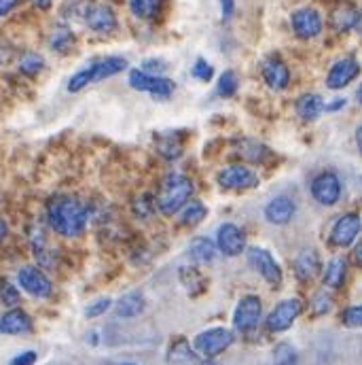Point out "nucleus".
<instances>
[{
  "mask_svg": "<svg viewBox=\"0 0 362 365\" xmlns=\"http://www.w3.org/2000/svg\"><path fill=\"white\" fill-rule=\"evenodd\" d=\"M36 9H43V11H47L51 4H53V0H30Z\"/></svg>",
  "mask_w": 362,
  "mask_h": 365,
  "instance_id": "44",
  "label": "nucleus"
},
{
  "mask_svg": "<svg viewBox=\"0 0 362 365\" xmlns=\"http://www.w3.org/2000/svg\"><path fill=\"white\" fill-rule=\"evenodd\" d=\"M263 79H265V83H267L272 90H286L288 83H290L288 66H286L282 60H277V58L265 60V64H263Z\"/></svg>",
  "mask_w": 362,
  "mask_h": 365,
  "instance_id": "16",
  "label": "nucleus"
},
{
  "mask_svg": "<svg viewBox=\"0 0 362 365\" xmlns=\"http://www.w3.org/2000/svg\"><path fill=\"white\" fill-rule=\"evenodd\" d=\"M356 19H358V11H356L354 6H350V4L339 6V9L333 13V17H331L333 28H335V30H339V32H348V30H352V28L356 26Z\"/></svg>",
  "mask_w": 362,
  "mask_h": 365,
  "instance_id": "24",
  "label": "nucleus"
},
{
  "mask_svg": "<svg viewBox=\"0 0 362 365\" xmlns=\"http://www.w3.org/2000/svg\"><path fill=\"white\" fill-rule=\"evenodd\" d=\"M17 2H19V0H0V17L9 15V13L17 6Z\"/></svg>",
  "mask_w": 362,
  "mask_h": 365,
  "instance_id": "43",
  "label": "nucleus"
},
{
  "mask_svg": "<svg viewBox=\"0 0 362 365\" xmlns=\"http://www.w3.org/2000/svg\"><path fill=\"white\" fill-rule=\"evenodd\" d=\"M341 106H346V100H344V98H337V102H331V104H326L324 108H326V110H337V108H341Z\"/></svg>",
  "mask_w": 362,
  "mask_h": 365,
  "instance_id": "45",
  "label": "nucleus"
},
{
  "mask_svg": "<svg viewBox=\"0 0 362 365\" xmlns=\"http://www.w3.org/2000/svg\"><path fill=\"white\" fill-rule=\"evenodd\" d=\"M361 215L348 212V215H344V217L335 223V227H333V232H331V242H333L335 247H350V245L356 240V236L361 234Z\"/></svg>",
  "mask_w": 362,
  "mask_h": 365,
  "instance_id": "12",
  "label": "nucleus"
},
{
  "mask_svg": "<svg viewBox=\"0 0 362 365\" xmlns=\"http://www.w3.org/2000/svg\"><path fill=\"white\" fill-rule=\"evenodd\" d=\"M220 11H223V21H229L235 13V0H218Z\"/></svg>",
  "mask_w": 362,
  "mask_h": 365,
  "instance_id": "42",
  "label": "nucleus"
},
{
  "mask_svg": "<svg viewBox=\"0 0 362 365\" xmlns=\"http://www.w3.org/2000/svg\"><path fill=\"white\" fill-rule=\"evenodd\" d=\"M49 45H51V49H53V51H58V53H66V51H70V49H73V45H75V34L70 32V28L60 26V28H55V30L51 32Z\"/></svg>",
  "mask_w": 362,
  "mask_h": 365,
  "instance_id": "28",
  "label": "nucleus"
},
{
  "mask_svg": "<svg viewBox=\"0 0 362 365\" xmlns=\"http://www.w3.org/2000/svg\"><path fill=\"white\" fill-rule=\"evenodd\" d=\"M231 344H233V331L225 329V327L206 329L193 342L195 351L203 357H216V355L225 353Z\"/></svg>",
  "mask_w": 362,
  "mask_h": 365,
  "instance_id": "3",
  "label": "nucleus"
},
{
  "mask_svg": "<svg viewBox=\"0 0 362 365\" xmlns=\"http://www.w3.org/2000/svg\"><path fill=\"white\" fill-rule=\"evenodd\" d=\"M356 145H358V151L362 153V125L356 130Z\"/></svg>",
  "mask_w": 362,
  "mask_h": 365,
  "instance_id": "46",
  "label": "nucleus"
},
{
  "mask_svg": "<svg viewBox=\"0 0 362 365\" xmlns=\"http://www.w3.org/2000/svg\"><path fill=\"white\" fill-rule=\"evenodd\" d=\"M144 306H147V302H144L142 293L132 291V293H125V295L115 304V312H117V317L132 319V317H138V314L144 310Z\"/></svg>",
  "mask_w": 362,
  "mask_h": 365,
  "instance_id": "21",
  "label": "nucleus"
},
{
  "mask_svg": "<svg viewBox=\"0 0 362 365\" xmlns=\"http://www.w3.org/2000/svg\"><path fill=\"white\" fill-rule=\"evenodd\" d=\"M32 329V319L19 310V308H13L9 310L2 319H0V334H9V336H17V334H26Z\"/></svg>",
  "mask_w": 362,
  "mask_h": 365,
  "instance_id": "18",
  "label": "nucleus"
},
{
  "mask_svg": "<svg viewBox=\"0 0 362 365\" xmlns=\"http://www.w3.org/2000/svg\"><path fill=\"white\" fill-rule=\"evenodd\" d=\"M191 195H193V182L184 175H168L161 182L157 206L164 215H174L188 202Z\"/></svg>",
  "mask_w": 362,
  "mask_h": 365,
  "instance_id": "2",
  "label": "nucleus"
},
{
  "mask_svg": "<svg viewBox=\"0 0 362 365\" xmlns=\"http://www.w3.org/2000/svg\"><path fill=\"white\" fill-rule=\"evenodd\" d=\"M261 312H263V306H261V299L257 295H246L238 308H235V314H233V325L238 331H252L259 321H261Z\"/></svg>",
  "mask_w": 362,
  "mask_h": 365,
  "instance_id": "4",
  "label": "nucleus"
},
{
  "mask_svg": "<svg viewBox=\"0 0 362 365\" xmlns=\"http://www.w3.org/2000/svg\"><path fill=\"white\" fill-rule=\"evenodd\" d=\"M358 32H362V11H358V19H356V26H354Z\"/></svg>",
  "mask_w": 362,
  "mask_h": 365,
  "instance_id": "49",
  "label": "nucleus"
},
{
  "mask_svg": "<svg viewBox=\"0 0 362 365\" xmlns=\"http://www.w3.org/2000/svg\"><path fill=\"white\" fill-rule=\"evenodd\" d=\"M290 26L299 38H316L322 32V17L316 9H299L290 17Z\"/></svg>",
  "mask_w": 362,
  "mask_h": 365,
  "instance_id": "8",
  "label": "nucleus"
},
{
  "mask_svg": "<svg viewBox=\"0 0 362 365\" xmlns=\"http://www.w3.org/2000/svg\"><path fill=\"white\" fill-rule=\"evenodd\" d=\"M155 143H157V151H159L166 160H176V158H181L182 145L179 138L166 134V136H157Z\"/></svg>",
  "mask_w": 362,
  "mask_h": 365,
  "instance_id": "29",
  "label": "nucleus"
},
{
  "mask_svg": "<svg viewBox=\"0 0 362 365\" xmlns=\"http://www.w3.org/2000/svg\"><path fill=\"white\" fill-rule=\"evenodd\" d=\"M6 232H9V227H6V223H4V221L0 219V240H2L4 236H6Z\"/></svg>",
  "mask_w": 362,
  "mask_h": 365,
  "instance_id": "47",
  "label": "nucleus"
},
{
  "mask_svg": "<svg viewBox=\"0 0 362 365\" xmlns=\"http://www.w3.org/2000/svg\"><path fill=\"white\" fill-rule=\"evenodd\" d=\"M108 308H110V299L108 297H102V299H97V302H93V304L87 306L85 314H87V319H95V317L104 314Z\"/></svg>",
  "mask_w": 362,
  "mask_h": 365,
  "instance_id": "39",
  "label": "nucleus"
},
{
  "mask_svg": "<svg viewBox=\"0 0 362 365\" xmlns=\"http://www.w3.org/2000/svg\"><path fill=\"white\" fill-rule=\"evenodd\" d=\"M218 182L225 189H250L259 185V177L246 166H227L218 173Z\"/></svg>",
  "mask_w": 362,
  "mask_h": 365,
  "instance_id": "15",
  "label": "nucleus"
},
{
  "mask_svg": "<svg viewBox=\"0 0 362 365\" xmlns=\"http://www.w3.org/2000/svg\"><path fill=\"white\" fill-rule=\"evenodd\" d=\"M322 110H324V102H322V98L316 96V93H305V96H301V98L297 100V113H299V117L305 119V121L318 119V115H320Z\"/></svg>",
  "mask_w": 362,
  "mask_h": 365,
  "instance_id": "22",
  "label": "nucleus"
},
{
  "mask_svg": "<svg viewBox=\"0 0 362 365\" xmlns=\"http://www.w3.org/2000/svg\"><path fill=\"white\" fill-rule=\"evenodd\" d=\"M17 280H19L21 289L34 297H49L51 295V280L38 268H32V266L21 268L17 274Z\"/></svg>",
  "mask_w": 362,
  "mask_h": 365,
  "instance_id": "14",
  "label": "nucleus"
},
{
  "mask_svg": "<svg viewBox=\"0 0 362 365\" xmlns=\"http://www.w3.org/2000/svg\"><path fill=\"white\" fill-rule=\"evenodd\" d=\"M43 68H45V60L34 51L23 53L19 60V73H23L26 77H36Z\"/></svg>",
  "mask_w": 362,
  "mask_h": 365,
  "instance_id": "30",
  "label": "nucleus"
},
{
  "mask_svg": "<svg viewBox=\"0 0 362 365\" xmlns=\"http://www.w3.org/2000/svg\"><path fill=\"white\" fill-rule=\"evenodd\" d=\"M354 257H356V264H358V266H362V245L358 247V249H356V255H354Z\"/></svg>",
  "mask_w": 362,
  "mask_h": 365,
  "instance_id": "48",
  "label": "nucleus"
},
{
  "mask_svg": "<svg viewBox=\"0 0 362 365\" xmlns=\"http://www.w3.org/2000/svg\"><path fill=\"white\" fill-rule=\"evenodd\" d=\"M275 365H294L297 364V353L290 344H280L273 353Z\"/></svg>",
  "mask_w": 362,
  "mask_h": 365,
  "instance_id": "34",
  "label": "nucleus"
},
{
  "mask_svg": "<svg viewBox=\"0 0 362 365\" xmlns=\"http://www.w3.org/2000/svg\"><path fill=\"white\" fill-rule=\"evenodd\" d=\"M216 247L223 255L227 257H235L240 255L244 249H246V236L244 232L233 225V223H225L218 227V234H216Z\"/></svg>",
  "mask_w": 362,
  "mask_h": 365,
  "instance_id": "10",
  "label": "nucleus"
},
{
  "mask_svg": "<svg viewBox=\"0 0 362 365\" xmlns=\"http://www.w3.org/2000/svg\"><path fill=\"white\" fill-rule=\"evenodd\" d=\"M127 68V62L123 58H106V60H100V62H93L91 64V79L93 83L95 81H104L112 75H119Z\"/></svg>",
  "mask_w": 362,
  "mask_h": 365,
  "instance_id": "20",
  "label": "nucleus"
},
{
  "mask_svg": "<svg viewBox=\"0 0 362 365\" xmlns=\"http://www.w3.org/2000/svg\"><path fill=\"white\" fill-rule=\"evenodd\" d=\"M356 96H358V102H361V104H362V86H361V88H358V91H356Z\"/></svg>",
  "mask_w": 362,
  "mask_h": 365,
  "instance_id": "50",
  "label": "nucleus"
},
{
  "mask_svg": "<svg viewBox=\"0 0 362 365\" xmlns=\"http://www.w3.org/2000/svg\"><path fill=\"white\" fill-rule=\"evenodd\" d=\"M212 75H214L212 66H210L203 58H197V60H195V66H193V77H195V79H201V81H210Z\"/></svg>",
  "mask_w": 362,
  "mask_h": 365,
  "instance_id": "37",
  "label": "nucleus"
},
{
  "mask_svg": "<svg viewBox=\"0 0 362 365\" xmlns=\"http://www.w3.org/2000/svg\"><path fill=\"white\" fill-rule=\"evenodd\" d=\"M320 270V257L316 251L307 249V251H301L294 259V274L299 280H309L314 278Z\"/></svg>",
  "mask_w": 362,
  "mask_h": 365,
  "instance_id": "19",
  "label": "nucleus"
},
{
  "mask_svg": "<svg viewBox=\"0 0 362 365\" xmlns=\"http://www.w3.org/2000/svg\"><path fill=\"white\" fill-rule=\"evenodd\" d=\"M248 262H250V266L261 274L267 282H272L273 287H277L282 282V270L275 264V259H273L270 251L259 249V247H252V249H248Z\"/></svg>",
  "mask_w": 362,
  "mask_h": 365,
  "instance_id": "11",
  "label": "nucleus"
},
{
  "mask_svg": "<svg viewBox=\"0 0 362 365\" xmlns=\"http://www.w3.org/2000/svg\"><path fill=\"white\" fill-rule=\"evenodd\" d=\"M312 195L322 206H333L341 197V181L335 173H322L312 182Z\"/></svg>",
  "mask_w": 362,
  "mask_h": 365,
  "instance_id": "6",
  "label": "nucleus"
},
{
  "mask_svg": "<svg viewBox=\"0 0 362 365\" xmlns=\"http://www.w3.org/2000/svg\"><path fill=\"white\" fill-rule=\"evenodd\" d=\"M201 365H218V364H212V361H206V364H201Z\"/></svg>",
  "mask_w": 362,
  "mask_h": 365,
  "instance_id": "51",
  "label": "nucleus"
},
{
  "mask_svg": "<svg viewBox=\"0 0 362 365\" xmlns=\"http://www.w3.org/2000/svg\"><path fill=\"white\" fill-rule=\"evenodd\" d=\"M0 302L9 308L19 304V291L9 280H0Z\"/></svg>",
  "mask_w": 362,
  "mask_h": 365,
  "instance_id": "33",
  "label": "nucleus"
},
{
  "mask_svg": "<svg viewBox=\"0 0 362 365\" xmlns=\"http://www.w3.org/2000/svg\"><path fill=\"white\" fill-rule=\"evenodd\" d=\"M238 153H240L244 160H250L252 164H259V162H263V160L267 158L270 149L263 147V145L257 143V140H240V143H238Z\"/></svg>",
  "mask_w": 362,
  "mask_h": 365,
  "instance_id": "27",
  "label": "nucleus"
},
{
  "mask_svg": "<svg viewBox=\"0 0 362 365\" xmlns=\"http://www.w3.org/2000/svg\"><path fill=\"white\" fill-rule=\"evenodd\" d=\"M34 364H36V353H34V351H26V353H21V355L13 357L9 365H34Z\"/></svg>",
  "mask_w": 362,
  "mask_h": 365,
  "instance_id": "41",
  "label": "nucleus"
},
{
  "mask_svg": "<svg viewBox=\"0 0 362 365\" xmlns=\"http://www.w3.org/2000/svg\"><path fill=\"white\" fill-rule=\"evenodd\" d=\"M83 19L87 24V28L97 34H108L117 28V15H115L112 6H108L104 2H91L83 13Z\"/></svg>",
  "mask_w": 362,
  "mask_h": 365,
  "instance_id": "5",
  "label": "nucleus"
},
{
  "mask_svg": "<svg viewBox=\"0 0 362 365\" xmlns=\"http://www.w3.org/2000/svg\"><path fill=\"white\" fill-rule=\"evenodd\" d=\"M90 210L87 206L73 195H58L47 206V221L60 236L75 238L81 236L87 227Z\"/></svg>",
  "mask_w": 362,
  "mask_h": 365,
  "instance_id": "1",
  "label": "nucleus"
},
{
  "mask_svg": "<svg viewBox=\"0 0 362 365\" xmlns=\"http://www.w3.org/2000/svg\"><path fill=\"white\" fill-rule=\"evenodd\" d=\"M121 365H132V364H121Z\"/></svg>",
  "mask_w": 362,
  "mask_h": 365,
  "instance_id": "52",
  "label": "nucleus"
},
{
  "mask_svg": "<svg viewBox=\"0 0 362 365\" xmlns=\"http://www.w3.org/2000/svg\"><path fill=\"white\" fill-rule=\"evenodd\" d=\"M361 73V64L354 58H344L339 62L333 64V68L329 71L326 77V86L331 90H344L348 83H352Z\"/></svg>",
  "mask_w": 362,
  "mask_h": 365,
  "instance_id": "13",
  "label": "nucleus"
},
{
  "mask_svg": "<svg viewBox=\"0 0 362 365\" xmlns=\"http://www.w3.org/2000/svg\"><path fill=\"white\" fill-rule=\"evenodd\" d=\"M129 86L138 91H149L157 98H168L174 91V83L170 79L149 75L144 71H132L129 73Z\"/></svg>",
  "mask_w": 362,
  "mask_h": 365,
  "instance_id": "7",
  "label": "nucleus"
},
{
  "mask_svg": "<svg viewBox=\"0 0 362 365\" xmlns=\"http://www.w3.org/2000/svg\"><path fill=\"white\" fill-rule=\"evenodd\" d=\"M301 310H303V304L299 299L280 302L272 310V314L267 317V329L270 331H286L294 323V319L301 314Z\"/></svg>",
  "mask_w": 362,
  "mask_h": 365,
  "instance_id": "9",
  "label": "nucleus"
},
{
  "mask_svg": "<svg viewBox=\"0 0 362 365\" xmlns=\"http://www.w3.org/2000/svg\"><path fill=\"white\" fill-rule=\"evenodd\" d=\"M346 270H348L346 259H341V257L331 259L326 270H324V284L333 287V289H339L344 284V280H346Z\"/></svg>",
  "mask_w": 362,
  "mask_h": 365,
  "instance_id": "25",
  "label": "nucleus"
},
{
  "mask_svg": "<svg viewBox=\"0 0 362 365\" xmlns=\"http://www.w3.org/2000/svg\"><path fill=\"white\" fill-rule=\"evenodd\" d=\"M333 306V299L326 295V293H318L316 299H314V312L316 314H326Z\"/></svg>",
  "mask_w": 362,
  "mask_h": 365,
  "instance_id": "40",
  "label": "nucleus"
},
{
  "mask_svg": "<svg viewBox=\"0 0 362 365\" xmlns=\"http://www.w3.org/2000/svg\"><path fill=\"white\" fill-rule=\"evenodd\" d=\"M344 323L348 327H362V304L361 306H352L344 312Z\"/></svg>",
  "mask_w": 362,
  "mask_h": 365,
  "instance_id": "38",
  "label": "nucleus"
},
{
  "mask_svg": "<svg viewBox=\"0 0 362 365\" xmlns=\"http://www.w3.org/2000/svg\"><path fill=\"white\" fill-rule=\"evenodd\" d=\"M208 215L206 206L201 202H191V204H184L182 206L181 223L182 225H197L199 221H203Z\"/></svg>",
  "mask_w": 362,
  "mask_h": 365,
  "instance_id": "31",
  "label": "nucleus"
},
{
  "mask_svg": "<svg viewBox=\"0 0 362 365\" xmlns=\"http://www.w3.org/2000/svg\"><path fill=\"white\" fill-rule=\"evenodd\" d=\"M134 212L140 217V219H149L153 215V197L151 195H140L136 202H134Z\"/></svg>",
  "mask_w": 362,
  "mask_h": 365,
  "instance_id": "36",
  "label": "nucleus"
},
{
  "mask_svg": "<svg viewBox=\"0 0 362 365\" xmlns=\"http://www.w3.org/2000/svg\"><path fill=\"white\" fill-rule=\"evenodd\" d=\"M164 0H129V11L138 19H155L161 11Z\"/></svg>",
  "mask_w": 362,
  "mask_h": 365,
  "instance_id": "26",
  "label": "nucleus"
},
{
  "mask_svg": "<svg viewBox=\"0 0 362 365\" xmlns=\"http://www.w3.org/2000/svg\"><path fill=\"white\" fill-rule=\"evenodd\" d=\"M188 257L195 264H210L216 257V245L210 238H195L188 247Z\"/></svg>",
  "mask_w": 362,
  "mask_h": 365,
  "instance_id": "23",
  "label": "nucleus"
},
{
  "mask_svg": "<svg viewBox=\"0 0 362 365\" xmlns=\"http://www.w3.org/2000/svg\"><path fill=\"white\" fill-rule=\"evenodd\" d=\"M216 91H218V96H223V98H231V96L238 91V75H235L233 71L223 73V75L218 77V81H216Z\"/></svg>",
  "mask_w": 362,
  "mask_h": 365,
  "instance_id": "32",
  "label": "nucleus"
},
{
  "mask_svg": "<svg viewBox=\"0 0 362 365\" xmlns=\"http://www.w3.org/2000/svg\"><path fill=\"white\" fill-rule=\"evenodd\" d=\"M294 217V202L288 195H277L265 206V219L273 225H284Z\"/></svg>",
  "mask_w": 362,
  "mask_h": 365,
  "instance_id": "17",
  "label": "nucleus"
},
{
  "mask_svg": "<svg viewBox=\"0 0 362 365\" xmlns=\"http://www.w3.org/2000/svg\"><path fill=\"white\" fill-rule=\"evenodd\" d=\"M90 83H93V79H91V66L87 68H83V71H79L70 81H68V91H81L83 88H87Z\"/></svg>",
  "mask_w": 362,
  "mask_h": 365,
  "instance_id": "35",
  "label": "nucleus"
}]
</instances>
